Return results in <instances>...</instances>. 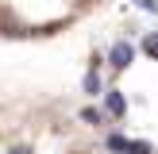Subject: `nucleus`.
<instances>
[{"label": "nucleus", "instance_id": "f257e3e1", "mask_svg": "<svg viewBox=\"0 0 158 154\" xmlns=\"http://www.w3.org/2000/svg\"><path fill=\"white\" fill-rule=\"evenodd\" d=\"M131 54H135V50H131L127 43H116V46H112V66H116V69H127V66H131Z\"/></svg>", "mask_w": 158, "mask_h": 154}, {"label": "nucleus", "instance_id": "f03ea898", "mask_svg": "<svg viewBox=\"0 0 158 154\" xmlns=\"http://www.w3.org/2000/svg\"><path fill=\"white\" fill-rule=\"evenodd\" d=\"M104 104H108V112H112V116H123V112H127V104H123V96H120V92H108V100H104Z\"/></svg>", "mask_w": 158, "mask_h": 154}, {"label": "nucleus", "instance_id": "7ed1b4c3", "mask_svg": "<svg viewBox=\"0 0 158 154\" xmlns=\"http://www.w3.org/2000/svg\"><path fill=\"white\" fill-rule=\"evenodd\" d=\"M108 150H116V154H127V150H131V143H127L123 135H108Z\"/></svg>", "mask_w": 158, "mask_h": 154}, {"label": "nucleus", "instance_id": "20e7f679", "mask_svg": "<svg viewBox=\"0 0 158 154\" xmlns=\"http://www.w3.org/2000/svg\"><path fill=\"white\" fill-rule=\"evenodd\" d=\"M97 89H100V73L89 69V73H85V92H97Z\"/></svg>", "mask_w": 158, "mask_h": 154}, {"label": "nucleus", "instance_id": "39448f33", "mask_svg": "<svg viewBox=\"0 0 158 154\" xmlns=\"http://www.w3.org/2000/svg\"><path fill=\"white\" fill-rule=\"evenodd\" d=\"M143 54L158 58V35H147V38H143Z\"/></svg>", "mask_w": 158, "mask_h": 154}, {"label": "nucleus", "instance_id": "423d86ee", "mask_svg": "<svg viewBox=\"0 0 158 154\" xmlns=\"http://www.w3.org/2000/svg\"><path fill=\"white\" fill-rule=\"evenodd\" d=\"M135 8H143V12H158V0H131Z\"/></svg>", "mask_w": 158, "mask_h": 154}, {"label": "nucleus", "instance_id": "0eeeda50", "mask_svg": "<svg viewBox=\"0 0 158 154\" xmlns=\"http://www.w3.org/2000/svg\"><path fill=\"white\" fill-rule=\"evenodd\" d=\"M81 120H85V123H100V112H97V108H85Z\"/></svg>", "mask_w": 158, "mask_h": 154}, {"label": "nucleus", "instance_id": "6e6552de", "mask_svg": "<svg viewBox=\"0 0 158 154\" xmlns=\"http://www.w3.org/2000/svg\"><path fill=\"white\" fill-rule=\"evenodd\" d=\"M127 154H151V146H147V143H131V150Z\"/></svg>", "mask_w": 158, "mask_h": 154}, {"label": "nucleus", "instance_id": "1a4fd4ad", "mask_svg": "<svg viewBox=\"0 0 158 154\" xmlns=\"http://www.w3.org/2000/svg\"><path fill=\"white\" fill-rule=\"evenodd\" d=\"M8 154H31V150H27V146H12Z\"/></svg>", "mask_w": 158, "mask_h": 154}]
</instances>
